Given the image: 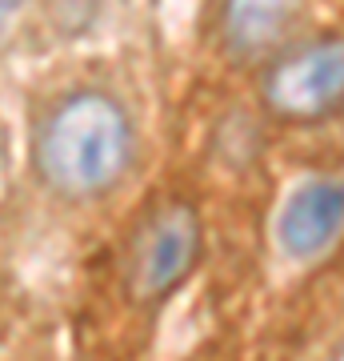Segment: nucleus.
<instances>
[{
	"instance_id": "nucleus-2",
	"label": "nucleus",
	"mask_w": 344,
	"mask_h": 361,
	"mask_svg": "<svg viewBox=\"0 0 344 361\" xmlns=\"http://www.w3.org/2000/svg\"><path fill=\"white\" fill-rule=\"evenodd\" d=\"M204 257V221L196 205L168 197L153 205L132 229L120 261V285L132 305H165L189 281Z\"/></svg>"
},
{
	"instance_id": "nucleus-6",
	"label": "nucleus",
	"mask_w": 344,
	"mask_h": 361,
	"mask_svg": "<svg viewBox=\"0 0 344 361\" xmlns=\"http://www.w3.org/2000/svg\"><path fill=\"white\" fill-rule=\"evenodd\" d=\"M25 4H28V0H0V37H4V28L20 16V8H25Z\"/></svg>"
},
{
	"instance_id": "nucleus-3",
	"label": "nucleus",
	"mask_w": 344,
	"mask_h": 361,
	"mask_svg": "<svg viewBox=\"0 0 344 361\" xmlns=\"http://www.w3.org/2000/svg\"><path fill=\"white\" fill-rule=\"evenodd\" d=\"M260 101L276 121L320 125L344 104V44L336 32L276 49L260 80Z\"/></svg>"
},
{
	"instance_id": "nucleus-4",
	"label": "nucleus",
	"mask_w": 344,
	"mask_h": 361,
	"mask_svg": "<svg viewBox=\"0 0 344 361\" xmlns=\"http://www.w3.org/2000/svg\"><path fill=\"white\" fill-rule=\"evenodd\" d=\"M344 189L336 177H317L296 185L276 221V241L293 261H312L340 241Z\"/></svg>"
},
{
	"instance_id": "nucleus-5",
	"label": "nucleus",
	"mask_w": 344,
	"mask_h": 361,
	"mask_svg": "<svg viewBox=\"0 0 344 361\" xmlns=\"http://www.w3.org/2000/svg\"><path fill=\"white\" fill-rule=\"evenodd\" d=\"M300 16V0H224L220 44L232 61H260L284 44Z\"/></svg>"
},
{
	"instance_id": "nucleus-1",
	"label": "nucleus",
	"mask_w": 344,
	"mask_h": 361,
	"mask_svg": "<svg viewBox=\"0 0 344 361\" xmlns=\"http://www.w3.org/2000/svg\"><path fill=\"white\" fill-rule=\"evenodd\" d=\"M136 129L113 92L77 89L60 97L40 121L32 165L56 197L92 201L113 193L132 169Z\"/></svg>"
}]
</instances>
